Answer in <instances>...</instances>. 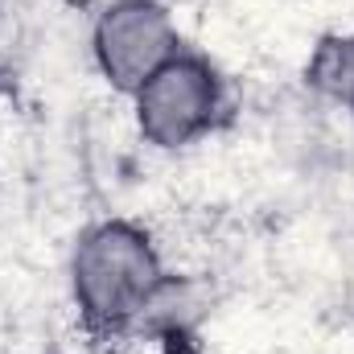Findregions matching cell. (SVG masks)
<instances>
[{
  "mask_svg": "<svg viewBox=\"0 0 354 354\" xmlns=\"http://www.w3.org/2000/svg\"><path fill=\"white\" fill-rule=\"evenodd\" d=\"M309 83L354 115V33H334L313 50Z\"/></svg>",
  "mask_w": 354,
  "mask_h": 354,
  "instance_id": "cell-4",
  "label": "cell"
},
{
  "mask_svg": "<svg viewBox=\"0 0 354 354\" xmlns=\"http://www.w3.org/2000/svg\"><path fill=\"white\" fill-rule=\"evenodd\" d=\"M177 50L181 33L161 0H107L91 29L99 75L124 95H136Z\"/></svg>",
  "mask_w": 354,
  "mask_h": 354,
  "instance_id": "cell-3",
  "label": "cell"
},
{
  "mask_svg": "<svg viewBox=\"0 0 354 354\" xmlns=\"http://www.w3.org/2000/svg\"><path fill=\"white\" fill-rule=\"evenodd\" d=\"M169 288L157 243L128 218H103L75 239L71 292L95 330H120L136 322Z\"/></svg>",
  "mask_w": 354,
  "mask_h": 354,
  "instance_id": "cell-1",
  "label": "cell"
},
{
  "mask_svg": "<svg viewBox=\"0 0 354 354\" xmlns=\"http://www.w3.org/2000/svg\"><path fill=\"white\" fill-rule=\"evenodd\" d=\"M136 128L153 149H185L202 140L218 111H223V79L218 71L189 50H177L174 58L132 95Z\"/></svg>",
  "mask_w": 354,
  "mask_h": 354,
  "instance_id": "cell-2",
  "label": "cell"
}]
</instances>
